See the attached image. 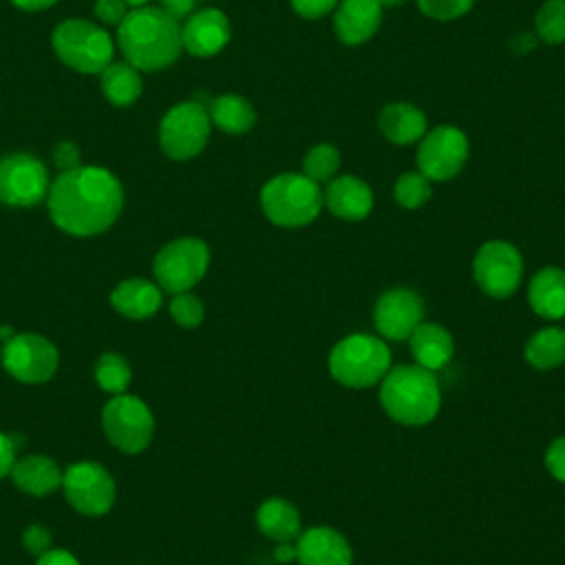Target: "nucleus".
Instances as JSON below:
<instances>
[{"instance_id":"nucleus-24","label":"nucleus","mask_w":565,"mask_h":565,"mask_svg":"<svg viewBox=\"0 0 565 565\" xmlns=\"http://www.w3.org/2000/svg\"><path fill=\"white\" fill-rule=\"evenodd\" d=\"M110 302L121 316L141 320L157 313V309L161 307V291L154 282L146 278H128L113 289Z\"/></svg>"},{"instance_id":"nucleus-31","label":"nucleus","mask_w":565,"mask_h":565,"mask_svg":"<svg viewBox=\"0 0 565 565\" xmlns=\"http://www.w3.org/2000/svg\"><path fill=\"white\" fill-rule=\"evenodd\" d=\"M95 380L102 391L119 395L130 384V366L119 353H104L95 364Z\"/></svg>"},{"instance_id":"nucleus-14","label":"nucleus","mask_w":565,"mask_h":565,"mask_svg":"<svg viewBox=\"0 0 565 565\" xmlns=\"http://www.w3.org/2000/svg\"><path fill=\"white\" fill-rule=\"evenodd\" d=\"M2 366L24 384H42L57 369V349L44 335L15 333L0 353Z\"/></svg>"},{"instance_id":"nucleus-21","label":"nucleus","mask_w":565,"mask_h":565,"mask_svg":"<svg viewBox=\"0 0 565 565\" xmlns=\"http://www.w3.org/2000/svg\"><path fill=\"white\" fill-rule=\"evenodd\" d=\"M408 349L415 364L428 371H439L450 362L455 351V340L446 327L422 320L415 327V331L408 335Z\"/></svg>"},{"instance_id":"nucleus-20","label":"nucleus","mask_w":565,"mask_h":565,"mask_svg":"<svg viewBox=\"0 0 565 565\" xmlns=\"http://www.w3.org/2000/svg\"><path fill=\"white\" fill-rule=\"evenodd\" d=\"M377 128L391 143L411 146L426 135L428 121L419 106L411 102H391L380 110Z\"/></svg>"},{"instance_id":"nucleus-12","label":"nucleus","mask_w":565,"mask_h":565,"mask_svg":"<svg viewBox=\"0 0 565 565\" xmlns=\"http://www.w3.org/2000/svg\"><path fill=\"white\" fill-rule=\"evenodd\" d=\"M46 166L26 152H11L0 159V201L11 207H31L49 194Z\"/></svg>"},{"instance_id":"nucleus-2","label":"nucleus","mask_w":565,"mask_h":565,"mask_svg":"<svg viewBox=\"0 0 565 565\" xmlns=\"http://www.w3.org/2000/svg\"><path fill=\"white\" fill-rule=\"evenodd\" d=\"M117 46L137 71H163L183 51L181 24L161 7H135L117 26Z\"/></svg>"},{"instance_id":"nucleus-10","label":"nucleus","mask_w":565,"mask_h":565,"mask_svg":"<svg viewBox=\"0 0 565 565\" xmlns=\"http://www.w3.org/2000/svg\"><path fill=\"white\" fill-rule=\"evenodd\" d=\"M417 170L430 181L455 179L470 154L468 137L461 128L439 124L417 141Z\"/></svg>"},{"instance_id":"nucleus-35","label":"nucleus","mask_w":565,"mask_h":565,"mask_svg":"<svg viewBox=\"0 0 565 565\" xmlns=\"http://www.w3.org/2000/svg\"><path fill=\"white\" fill-rule=\"evenodd\" d=\"M545 468L547 472L565 483V435L556 437L545 450Z\"/></svg>"},{"instance_id":"nucleus-28","label":"nucleus","mask_w":565,"mask_h":565,"mask_svg":"<svg viewBox=\"0 0 565 565\" xmlns=\"http://www.w3.org/2000/svg\"><path fill=\"white\" fill-rule=\"evenodd\" d=\"M525 360L534 369H556L565 362V329L563 327H545L539 329L525 342Z\"/></svg>"},{"instance_id":"nucleus-25","label":"nucleus","mask_w":565,"mask_h":565,"mask_svg":"<svg viewBox=\"0 0 565 565\" xmlns=\"http://www.w3.org/2000/svg\"><path fill=\"white\" fill-rule=\"evenodd\" d=\"M258 530L274 543L294 541L300 534V512L287 499H265L256 510Z\"/></svg>"},{"instance_id":"nucleus-18","label":"nucleus","mask_w":565,"mask_h":565,"mask_svg":"<svg viewBox=\"0 0 565 565\" xmlns=\"http://www.w3.org/2000/svg\"><path fill=\"white\" fill-rule=\"evenodd\" d=\"M296 558L300 565H353V552L344 534L318 525L298 534Z\"/></svg>"},{"instance_id":"nucleus-34","label":"nucleus","mask_w":565,"mask_h":565,"mask_svg":"<svg viewBox=\"0 0 565 565\" xmlns=\"http://www.w3.org/2000/svg\"><path fill=\"white\" fill-rule=\"evenodd\" d=\"M475 0H417L419 11L437 22H450L466 15Z\"/></svg>"},{"instance_id":"nucleus-8","label":"nucleus","mask_w":565,"mask_h":565,"mask_svg":"<svg viewBox=\"0 0 565 565\" xmlns=\"http://www.w3.org/2000/svg\"><path fill=\"white\" fill-rule=\"evenodd\" d=\"M210 249L201 238L183 236L163 245L154 260L152 271L161 289L170 294L190 291L207 271Z\"/></svg>"},{"instance_id":"nucleus-36","label":"nucleus","mask_w":565,"mask_h":565,"mask_svg":"<svg viewBox=\"0 0 565 565\" xmlns=\"http://www.w3.org/2000/svg\"><path fill=\"white\" fill-rule=\"evenodd\" d=\"M291 9L305 20H320L335 9L340 0H289Z\"/></svg>"},{"instance_id":"nucleus-32","label":"nucleus","mask_w":565,"mask_h":565,"mask_svg":"<svg viewBox=\"0 0 565 565\" xmlns=\"http://www.w3.org/2000/svg\"><path fill=\"white\" fill-rule=\"evenodd\" d=\"M430 183L433 181L428 177H424L419 170H408L397 177V181L393 185V196L402 207L417 210L430 199V194H433Z\"/></svg>"},{"instance_id":"nucleus-43","label":"nucleus","mask_w":565,"mask_h":565,"mask_svg":"<svg viewBox=\"0 0 565 565\" xmlns=\"http://www.w3.org/2000/svg\"><path fill=\"white\" fill-rule=\"evenodd\" d=\"M536 44V33H516L512 40V51L514 53H527Z\"/></svg>"},{"instance_id":"nucleus-30","label":"nucleus","mask_w":565,"mask_h":565,"mask_svg":"<svg viewBox=\"0 0 565 565\" xmlns=\"http://www.w3.org/2000/svg\"><path fill=\"white\" fill-rule=\"evenodd\" d=\"M534 33L545 44L565 42V0H545L534 15Z\"/></svg>"},{"instance_id":"nucleus-11","label":"nucleus","mask_w":565,"mask_h":565,"mask_svg":"<svg viewBox=\"0 0 565 565\" xmlns=\"http://www.w3.org/2000/svg\"><path fill=\"white\" fill-rule=\"evenodd\" d=\"M472 274L481 291L492 298H508L523 276L521 252L508 241H488L475 254Z\"/></svg>"},{"instance_id":"nucleus-7","label":"nucleus","mask_w":565,"mask_h":565,"mask_svg":"<svg viewBox=\"0 0 565 565\" xmlns=\"http://www.w3.org/2000/svg\"><path fill=\"white\" fill-rule=\"evenodd\" d=\"M212 121L207 108L196 102L174 104L159 124V146L174 161L194 159L207 143Z\"/></svg>"},{"instance_id":"nucleus-16","label":"nucleus","mask_w":565,"mask_h":565,"mask_svg":"<svg viewBox=\"0 0 565 565\" xmlns=\"http://www.w3.org/2000/svg\"><path fill=\"white\" fill-rule=\"evenodd\" d=\"M230 20L221 9L207 7L190 13L181 26V44L194 57H212L230 42Z\"/></svg>"},{"instance_id":"nucleus-15","label":"nucleus","mask_w":565,"mask_h":565,"mask_svg":"<svg viewBox=\"0 0 565 565\" xmlns=\"http://www.w3.org/2000/svg\"><path fill=\"white\" fill-rule=\"evenodd\" d=\"M424 320V300L408 287L384 291L373 307V324L386 340H408Z\"/></svg>"},{"instance_id":"nucleus-33","label":"nucleus","mask_w":565,"mask_h":565,"mask_svg":"<svg viewBox=\"0 0 565 565\" xmlns=\"http://www.w3.org/2000/svg\"><path fill=\"white\" fill-rule=\"evenodd\" d=\"M170 316L177 324H181L185 329H194L203 320V302L190 291L174 294V298L170 302Z\"/></svg>"},{"instance_id":"nucleus-5","label":"nucleus","mask_w":565,"mask_h":565,"mask_svg":"<svg viewBox=\"0 0 565 565\" xmlns=\"http://www.w3.org/2000/svg\"><path fill=\"white\" fill-rule=\"evenodd\" d=\"M391 369V349L377 335L353 333L335 342L329 353V373L349 388L377 384Z\"/></svg>"},{"instance_id":"nucleus-46","label":"nucleus","mask_w":565,"mask_h":565,"mask_svg":"<svg viewBox=\"0 0 565 565\" xmlns=\"http://www.w3.org/2000/svg\"><path fill=\"white\" fill-rule=\"evenodd\" d=\"M13 335H15V331H13L9 324H2V327H0V340H2V342L11 340Z\"/></svg>"},{"instance_id":"nucleus-22","label":"nucleus","mask_w":565,"mask_h":565,"mask_svg":"<svg viewBox=\"0 0 565 565\" xmlns=\"http://www.w3.org/2000/svg\"><path fill=\"white\" fill-rule=\"evenodd\" d=\"M527 302L532 311L545 320L565 318V269H539L527 285Z\"/></svg>"},{"instance_id":"nucleus-4","label":"nucleus","mask_w":565,"mask_h":565,"mask_svg":"<svg viewBox=\"0 0 565 565\" xmlns=\"http://www.w3.org/2000/svg\"><path fill=\"white\" fill-rule=\"evenodd\" d=\"M324 205L322 190L302 172H280L260 190L265 216L280 227H302L318 218Z\"/></svg>"},{"instance_id":"nucleus-13","label":"nucleus","mask_w":565,"mask_h":565,"mask_svg":"<svg viewBox=\"0 0 565 565\" xmlns=\"http://www.w3.org/2000/svg\"><path fill=\"white\" fill-rule=\"evenodd\" d=\"M62 488L68 503L86 514L99 516L113 508L115 481L110 472L95 461H77L62 475Z\"/></svg>"},{"instance_id":"nucleus-23","label":"nucleus","mask_w":565,"mask_h":565,"mask_svg":"<svg viewBox=\"0 0 565 565\" xmlns=\"http://www.w3.org/2000/svg\"><path fill=\"white\" fill-rule=\"evenodd\" d=\"M9 475L18 490H22L26 494L42 497L62 486L64 472L60 470V466L53 459L42 457V455H29V457L18 459Z\"/></svg>"},{"instance_id":"nucleus-48","label":"nucleus","mask_w":565,"mask_h":565,"mask_svg":"<svg viewBox=\"0 0 565 565\" xmlns=\"http://www.w3.org/2000/svg\"><path fill=\"white\" fill-rule=\"evenodd\" d=\"M126 4H130V7H143V4H148V0H124Z\"/></svg>"},{"instance_id":"nucleus-17","label":"nucleus","mask_w":565,"mask_h":565,"mask_svg":"<svg viewBox=\"0 0 565 565\" xmlns=\"http://www.w3.org/2000/svg\"><path fill=\"white\" fill-rule=\"evenodd\" d=\"M380 0H340L333 9V33L347 46L369 42L382 24Z\"/></svg>"},{"instance_id":"nucleus-3","label":"nucleus","mask_w":565,"mask_h":565,"mask_svg":"<svg viewBox=\"0 0 565 565\" xmlns=\"http://www.w3.org/2000/svg\"><path fill=\"white\" fill-rule=\"evenodd\" d=\"M380 382V404L391 419L404 426H424L439 413L441 391L435 371L419 364H397Z\"/></svg>"},{"instance_id":"nucleus-9","label":"nucleus","mask_w":565,"mask_h":565,"mask_svg":"<svg viewBox=\"0 0 565 565\" xmlns=\"http://www.w3.org/2000/svg\"><path fill=\"white\" fill-rule=\"evenodd\" d=\"M102 428L108 441L124 452H141L152 439L154 419L137 395H113L102 408Z\"/></svg>"},{"instance_id":"nucleus-29","label":"nucleus","mask_w":565,"mask_h":565,"mask_svg":"<svg viewBox=\"0 0 565 565\" xmlns=\"http://www.w3.org/2000/svg\"><path fill=\"white\" fill-rule=\"evenodd\" d=\"M340 170V150L331 143H316L302 159V174L311 181L329 183Z\"/></svg>"},{"instance_id":"nucleus-37","label":"nucleus","mask_w":565,"mask_h":565,"mask_svg":"<svg viewBox=\"0 0 565 565\" xmlns=\"http://www.w3.org/2000/svg\"><path fill=\"white\" fill-rule=\"evenodd\" d=\"M22 543H24V550H26L29 554L40 556V554H44L46 550H51V534H49L46 527L33 523V525H29V527L24 530Z\"/></svg>"},{"instance_id":"nucleus-27","label":"nucleus","mask_w":565,"mask_h":565,"mask_svg":"<svg viewBox=\"0 0 565 565\" xmlns=\"http://www.w3.org/2000/svg\"><path fill=\"white\" fill-rule=\"evenodd\" d=\"M99 77H102L104 97L117 108L132 106L143 90L139 71L128 62H110L99 73Z\"/></svg>"},{"instance_id":"nucleus-41","label":"nucleus","mask_w":565,"mask_h":565,"mask_svg":"<svg viewBox=\"0 0 565 565\" xmlns=\"http://www.w3.org/2000/svg\"><path fill=\"white\" fill-rule=\"evenodd\" d=\"M35 565H79V561L66 550H46L38 556Z\"/></svg>"},{"instance_id":"nucleus-40","label":"nucleus","mask_w":565,"mask_h":565,"mask_svg":"<svg viewBox=\"0 0 565 565\" xmlns=\"http://www.w3.org/2000/svg\"><path fill=\"white\" fill-rule=\"evenodd\" d=\"M20 446V437L0 433V477L9 475L15 463V450Z\"/></svg>"},{"instance_id":"nucleus-6","label":"nucleus","mask_w":565,"mask_h":565,"mask_svg":"<svg viewBox=\"0 0 565 565\" xmlns=\"http://www.w3.org/2000/svg\"><path fill=\"white\" fill-rule=\"evenodd\" d=\"M51 44L57 57L73 71L95 75L113 62V40L95 22L71 18L60 22L51 33Z\"/></svg>"},{"instance_id":"nucleus-38","label":"nucleus","mask_w":565,"mask_h":565,"mask_svg":"<svg viewBox=\"0 0 565 565\" xmlns=\"http://www.w3.org/2000/svg\"><path fill=\"white\" fill-rule=\"evenodd\" d=\"M79 161H82V157H79L77 143L60 141L53 148V163H55V168H60V172H66V170H73V168L82 166Z\"/></svg>"},{"instance_id":"nucleus-44","label":"nucleus","mask_w":565,"mask_h":565,"mask_svg":"<svg viewBox=\"0 0 565 565\" xmlns=\"http://www.w3.org/2000/svg\"><path fill=\"white\" fill-rule=\"evenodd\" d=\"M274 556H276L280 563H291V561L296 558V545H294L291 541H280V543H276Z\"/></svg>"},{"instance_id":"nucleus-45","label":"nucleus","mask_w":565,"mask_h":565,"mask_svg":"<svg viewBox=\"0 0 565 565\" xmlns=\"http://www.w3.org/2000/svg\"><path fill=\"white\" fill-rule=\"evenodd\" d=\"M11 2L22 11H44L53 7L57 0H11Z\"/></svg>"},{"instance_id":"nucleus-19","label":"nucleus","mask_w":565,"mask_h":565,"mask_svg":"<svg viewBox=\"0 0 565 565\" xmlns=\"http://www.w3.org/2000/svg\"><path fill=\"white\" fill-rule=\"evenodd\" d=\"M327 210L342 221H362L373 210V192L355 174H340L327 183L322 192Z\"/></svg>"},{"instance_id":"nucleus-1","label":"nucleus","mask_w":565,"mask_h":565,"mask_svg":"<svg viewBox=\"0 0 565 565\" xmlns=\"http://www.w3.org/2000/svg\"><path fill=\"white\" fill-rule=\"evenodd\" d=\"M46 205L51 221L71 236L106 232L124 207L119 179L99 166H77L60 172L49 185Z\"/></svg>"},{"instance_id":"nucleus-26","label":"nucleus","mask_w":565,"mask_h":565,"mask_svg":"<svg viewBox=\"0 0 565 565\" xmlns=\"http://www.w3.org/2000/svg\"><path fill=\"white\" fill-rule=\"evenodd\" d=\"M205 108H207L210 121L227 135H245L256 124L254 106L245 97L234 93H225L210 99Z\"/></svg>"},{"instance_id":"nucleus-47","label":"nucleus","mask_w":565,"mask_h":565,"mask_svg":"<svg viewBox=\"0 0 565 565\" xmlns=\"http://www.w3.org/2000/svg\"><path fill=\"white\" fill-rule=\"evenodd\" d=\"M406 0H380V4L382 7H388V9H393V7H402Z\"/></svg>"},{"instance_id":"nucleus-39","label":"nucleus","mask_w":565,"mask_h":565,"mask_svg":"<svg viewBox=\"0 0 565 565\" xmlns=\"http://www.w3.org/2000/svg\"><path fill=\"white\" fill-rule=\"evenodd\" d=\"M126 2L124 0H97L95 2V15L104 24H115L119 26L121 20L126 18Z\"/></svg>"},{"instance_id":"nucleus-42","label":"nucleus","mask_w":565,"mask_h":565,"mask_svg":"<svg viewBox=\"0 0 565 565\" xmlns=\"http://www.w3.org/2000/svg\"><path fill=\"white\" fill-rule=\"evenodd\" d=\"M194 4H196V0H161V9L168 11L177 20L188 18L192 13Z\"/></svg>"}]
</instances>
